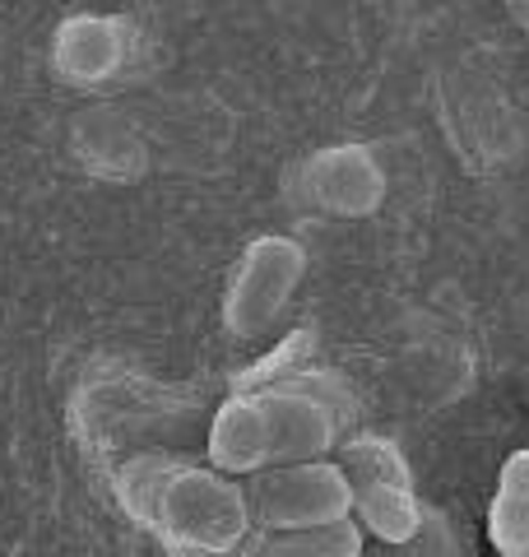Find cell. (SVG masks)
Instances as JSON below:
<instances>
[{
	"label": "cell",
	"instance_id": "obj_1",
	"mask_svg": "<svg viewBox=\"0 0 529 557\" xmlns=\"http://www.w3.org/2000/svg\"><path fill=\"white\" fill-rule=\"evenodd\" d=\"M112 487L116 502L139 525H149L182 553H237L256 525L246 487L219 474L214 465H190L176 456H131L126 465H116Z\"/></svg>",
	"mask_w": 529,
	"mask_h": 557
},
{
	"label": "cell",
	"instance_id": "obj_6",
	"mask_svg": "<svg viewBox=\"0 0 529 557\" xmlns=\"http://www.w3.org/2000/svg\"><path fill=\"white\" fill-rule=\"evenodd\" d=\"M209 465L227 479H256L260 469H270V428H264V409L256 391L223 399L214 423H209Z\"/></svg>",
	"mask_w": 529,
	"mask_h": 557
},
{
	"label": "cell",
	"instance_id": "obj_3",
	"mask_svg": "<svg viewBox=\"0 0 529 557\" xmlns=\"http://www.w3.org/2000/svg\"><path fill=\"white\" fill-rule=\"evenodd\" d=\"M344 474L353 483V511H358V525L381 539L385 548H404L414 544L428 525V511L418 507V493H414V479H409V465L404 456L381 442V437H353L344 446Z\"/></svg>",
	"mask_w": 529,
	"mask_h": 557
},
{
	"label": "cell",
	"instance_id": "obj_8",
	"mask_svg": "<svg viewBox=\"0 0 529 557\" xmlns=\"http://www.w3.org/2000/svg\"><path fill=\"white\" fill-rule=\"evenodd\" d=\"M237 557H362V525L334 520L311 530H251Z\"/></svg>",
	"mask_w": 529,
	"mask_h": 557
},
{
	"label": "cell",
	"instance_id": "obj_4",
	"mask_svg": "<svg viewBox=\"0 0 529 557\" xmlns=\"http://www.w3.org/2000/svg\"><path fill=\"white\" fill-rule=\"evenodd\" d=\"M260 530H311L353 520V483L340 460H297L260 469L246 487Z\"/></svg>",
	"mask_w": 529,
	"mask_h": 557
},
{
	"label": "cell",
	"instance_id": "obj_5",
	"mask_svg": "<svg viewBox=\"0 0 529 557\" xmlns=\"http://www.w3.org/2000/svg\"><path fill=\"white\" fill-rule=\"evenodd\" d=\"M297 278H303V251L288 237H264L246 251L242 270L227 288V330L242 339L270 330L274 317L293 298Z\"/></svg>",
	"mask_w": 529,
	"mask_h": 557
},
{
	"label": "cell",
	"instance_id": "obj_9",
	"mask_svg": "<svg viewBox=\"0 0 529 557\" xmlns=\"http://www.w3.org/2000/svg\"><path fill=\"white\" fill-rule=\"evenodd\" d=\"M488 534L502 557H529V450H516L502 469L497 497L488 511Z\"/></svg>",
	"mask_w": 529,
	"mask_h": 557
},
{
	"label": "cell",
	"instance_id": "obj_2",
	"mask_svg": "<svg viewBox=\"0 0 529 557\" xmlns=\"http://www.w3.org/2000/svg\"><path fill=\"white\" fill-rule=\"evenodd\" d=\"M256 399L264 409V428H270L274 465L325 460L358 418V399H353L348 381L334 372L279 376L264 391H256Z\"/></svg>",
	"mask_w": 529,
	"mask_h": 557
},
{
	"label": "cell",
	"instance_id": "obj_7",
	"mask_svg": "<svg viewBox=\"0 0 529 557\" xmlns=\"http://www.w3.org/2000/svg\"><path fill=\"white\" fill-rule=\"evenodd\" d=\"M311 182V200H321L325 209H340V214H358V209H372L381 196V177L372 159L362 149H330L307 168Z\"/></svg>",
	"mask_w": 529,
	"mask_h": 557
}]
</instances>
